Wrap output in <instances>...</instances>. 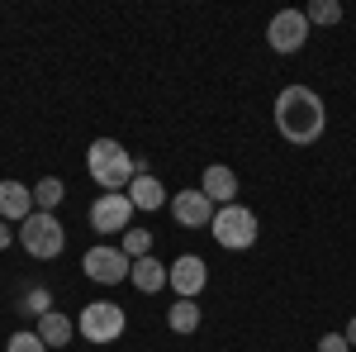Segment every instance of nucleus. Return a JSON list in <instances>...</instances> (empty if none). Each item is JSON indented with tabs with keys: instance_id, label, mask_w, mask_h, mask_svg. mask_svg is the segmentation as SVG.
Instances as JSON below:
<instances>
[{
	"instance_id": "1",
	"label": "nucleus",
	"mask_w": 356,
	"mask_h": 352,
	"mask_svg": "<svg viewBox=\"0 0 356 352\" xmlns=\"http://www.w3.org/2000/svg\"><path fill=\"white\" fill-rule=\"evenodd\" d=\"M275 129L285 143H295V148H309V143H318V134L328 129V109H323V95L318 91H309V86H285L280 95H275Z\"/></svg>"
},
{
	"instance_id": "2",
	"label": "nucleus",
	"mask_w": 356,
	"mask_h": 352,
	"mask_svg": "<svg viewBox=\"0 0 356 352\" xmlns=\"http://www.w3.org/2000/svg\"><path fill=\"white\" fill-rule=\"evenodd\" d=\"M86 171H90V181H95V186L129 190L143 167H138V158H129V148H124V143H114V138H95V143H90V153H86Z\"/></svg>"
},
{
	"instance_id": "3",
	"label": "nucleus",
	"mask_w": 356,
	"mask_h": 352,
	"mask_svg": "<svg viewBox=\"0 0 356 352\" xmlns=\"http://www.w3.org/2000/svg\"><path fill=\"white\" fill-rule=\"evenodd\" d=\"M124 328H129V314H124V305H114V300H90L81 309V319H76V333H81L86 343H119L124 338Z\"/></svg>"
},
{
	"instance_id": "4",
	"label": "nucleus",
	"mask_w": 356,
	"mask_h": 352,
	"mask_svg": "<svg viewBox=\"0 0 356 352\" xmlns=\"http://www.w3.org/2000/svg\"><path fill=\"white\" fill-rule=\"evenodd\" d=\"M209 234H214V243L228 247V252H243V247L257 243V234H261V224H257V215L247 210V205H219V215H214V224H209Z\"/></svg>"
},
{
	"instance_id": "5",
	"label": "nucleus",
	"mask_w": 356,
	"mask_h": 352,
	"mask_svg": "<svg viewBox=\"0 0 356 352\" xmlns=\"http://www.w3.org/2000/svg\"><path fill=\"white\" fill-rule=\"evenodd\" d=\"M19 243H24L29 257H38V262H53V257H62V247H67V229L57 224V215H43V210H33V215L19 224Z\"/></svg>"
},
{
	"instance_id": "6",
	"label": "nucleus",
	"mask_w": 356,
	"mask_h": 352,
	"mask_svg": "<svg viewBox=\"0 0 356 352\" xmlns=\"http://www.w3.org/2000/svg\"><path fill=\"white\" fill-rule=\"evenodd\" d=\"M129 219H134L129 190H105V195H95V205H90V229H95V234H129Z\"/></svg>"
},
{
	"instance_id": "7",
	"label": "nucleus",
	"mask_w": 356,
	"mask_h": 352,
	"mask_svg": "<svg viewBox=\"0 0 356 352\" xmlns=\"http://www.w3.org/2000/svg\"><path fill=\"white\" fill-rule=\"evenodd\" d=\"M81 271L90 276V281H100V286H119V281H129L134 262L124 257V247L100 243V247H90V252L81 257Z\"/></svg>"
},
{
	"instance_id": "8",
	"label": "nucleus",
	"mask_w": 356,
	"mask_h": 352,
	"mask_svg": "<svg viewBox=\"0 0 356 352\" xmlns=\"http://www.w3.org/2000/svg\"><path fill=\"white\" fill-rule=\"evenodd\" d=\"M214 215H219V205H214L200 186H195V190H176V195H171V219H176L181 229H209Z\"/></svg>"
},
{
	"instance_id": "9",
	"label": "nucleus",
	"mask_w": 356,
	"mask_h": 352,
	"mask_svg": "<svg viewBox=\"0 0 356 352\" xmlns=\"http://www.w3.org/2000/svg\"><path fill=\"white\" fill-rule=\"evenodd\" d=\"M166 286L176 291V300H195L204 286H209V262H204V257H195V252H181V257L171 262Z\"/></svg>"
},
{
	"instance_id": "10",
	"label": "nucleus",
	"mask_w": 356,
	"mask_h": 352,
	"mask_svg": "<svg viewBox=\"0 0 356 352\" xmlns=\"http://www.w3.org/2000/svg\"><path fill=\"white\" fill-rule=\"evenodd\" d=\"M304 38H309V20H304V10H280L271 24H266V43H271L275 53H300Z\"/></svg>"
},
{
	"instance_id": "11",
	"label": "nucleus",
	"mask_w": 356,
	"mask_h": 352,
	"mask_svg": "<svg viewBox=\"0 0 356 352\" xmlns=\"http://www.w3.org/2000/svg\"><path fill=\"white\" fill-rule=\"evenodd\" d=\"M33 215V186L24 181H0V219L5 224H24Z\"/></svg>"
},
{
	"instance_id": "12",
	"label": "nucleus",
	"mask_w": 356,
	"mask_h": 352,
	"mask_svg": "<svg viewBox=\"0 0 356 352\" xmlns=\"http://www.w3.org/2000/svg\"><path fill=\"white\" fill-rule=\"evenodd\" d=\"M200 190H204L214 205H233V200H238V171H233V167H223V162L204 167V181H200Z\"/></svg>"
},
{
	"instance_id": "13",
	"label": "nucleus",
	"mask_w": 356,
	"mask_h": 352,
	"mask_svg": "<svg viewBox=\"0 0 356 352\" xmlns=\"http://www.w3.org/2000/svg\"><path fill=\"white\" fill-rule=\"evenodd\" d=\"M33 333L43 338V348H48V352H67V343L76 338V319H67V314H57V309H53V314L38 319Z\"/></svg>"
},
{
	"instance_id": "14",
	"label": "nucleus",
	"mask_w": 356,
	"mask_h": 352,
	"mask_svg": "<svg viewBox=\"0 0 356 352\" xmlns=\"http://www.w3.org/2000/svg\"><path fill=\"white\" fill-rule=\"evenodd\" d=\"M166 276H171V267H166V262H157V257H138L134 271H129V281H134L143 296H157V291L166 286Z\"/></svg>"
},
{
	"instance_id": "15",
	"label": "nucleus",
	"mask_w": 356,
	"mask_h": 352,
	"mask_svg": "<svg viewBox=\"0 0 356 352\" xmlns=\"http://www.w3.org/2000/svg\"><path fill=\"white\" fill-rule=\"evenodd\" d=\"M129 200H134V210H162L166 205V186L152 176V171H138L134 186H129Z\"/></svg>"
},
{
	"instance_id": "16",
	"label": "nucleus",
	"mask_w": 356,
	"mask_h": 352,
	"mask_svg": "<svg viewBox=\"0 0 356 352\" xmlns=\"http://www.w3.org/2000/svg\"><path fill=\"white\" fill-rule=\"evenodd\" d=\"M166 324H171V333H195L200 328V305L195 300H176L166 309Z\"/></svg>"
},
{
	"instance_id": "17",
	"label": "nucleus",
	"mask_w": 356,
	"mask_h": 352,
	"mask_svg": "<svg viewBox=\"0 0 356 352\" xmlns=\"http://www.w3.org/2000/svg\"><path fill=\"white\" fill-rule=\"evenodd\" d=\"M62 195H67V186H62L57 176H43V181L33 186V210H43V215H53L57 205H62Z\"/></svg>"
},
{
	"instance_id": "18",
	"label": "nucleus",
	"mask_w": 356,
	"mask_h": 352,
	"mask_svg": "<svg viewBox=\"0 0 356 352\" xmlns=\"http://www.w3.org/2000/svg\"><path fill=\"white\" fill-rule=\"evenodd\" d=\"M304 20H309V24H318V29H328V24L342 20V5H337V0H309Z\"/></svg>"
},
{
	"instance_id": "19",
	"label": "nucleus",
	"mask_w": 356,
	"mask_h": 352,
	"mask_svg": "<svg viewBox=\"0 0 356 352\" xmlns=\"http://www.w3.org/2000/svg\"><path fill=\"white\" fill-rule=\"evenodd\" d=\"M24 314H33V319H43V314H53V291L48 286H29L24 305H19Z\"/></svg>"
},
{
	"instance_id": "20",
	"label": "nucleus",
	"mask_w": 356,
	"mask_h": 352,
	"mask_svg": "<svg viewBox=\"0 0 356 352\" xmlns=\"http://www.w3.org/2000/svg\"><path fill=\"white\" fill-rule=\"evenodd\" d=\"M124 257H129V262L152 257V234H147V229H129V234H124Z\"/></svg>"
},
{
	"instance_id": "21",
	"label": "nucleus",
	"mask_w": 356,
	"mask_h": 352,
	"mask_svg": "<svg viewBox=\"0 0 356 352\" xmlns=\"http://www.w3.org/2000/svg\"><path fill=\"white\" fill-rule=\"evenodd\" d=\"M5 352H48V348H43V338H38V333H10Z\"/></svg>"
},
{
	"instance_id": "22",
	"label": "nucleus",
	"mask_w": 356,
	"mask_h": 352,
	"mask_svg": "<svg viewBox=\"0 0 356 352\" xmlns=\"http://www.w3.org/2000/svg\"><path fill=\"white\" fill-rule=\"evenodd\" d=\"M318 352H352V343H347L342 333H323V338H318Z\"/></svg>"
},
{
	"instance_id": "23",
	"label": "nucleus",
	"mask_w": 356,
	"mask_h": 352,
	"mask_svg": "<svg viewBox=\"0 0 356 352\" xmlns=\"http://www.w3.org/2000/svg\"><path fill=\"white\" fill-rule=\"evenodd\" d=\"M15 243V224H5V219H0V247H10Z\"/></svg>"
},
{
	"instance_id": "24",
	"label": "nucleus",
	"mask_w": 356,
	"mask_h": 352,
	"mask_svg": "<svg viewBox=\"0 0 356 352\" xmlns=\"http://www.w3.org/2000/svg\"><path fill=\"white\" fill-rule=\"evenodd\" d=\"M342 338H347V343H356V314L347 319V328H342Z\"/></svg>"
}]
</instances>
